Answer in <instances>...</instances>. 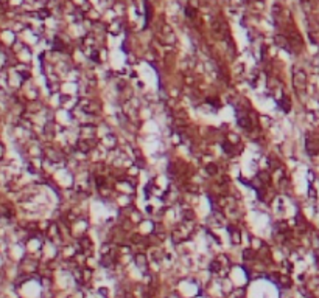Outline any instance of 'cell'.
Listing matches in <instances>:
<instances>
[{"instance_id":"obj_1","label":"cell","mask_w":319,"mask_h":298,"mask_svg":"<svg viewBox=\"0 0 319 298\" xmlns=\"http://www.w3.org/2000/svg\"><path fill=\"white\" fill-rule=\"evenodd\" d=\"M238 123H240L241 128H249V126H251V120H248V118H238Z\"/></svg>"},{"instance_id":"obj_2","label":"cell","mask_w":319,"mask_h":298,"mask_svg":"<svg viewBox=\"0 0 319 298\" xmlns=\"http://www.w3.org/2000/svg\"><path fill=\"white\" fill-rule=\"evenodd\" d=\"M185 14L188 17H193V16H195V10H192V8H185Z\"/></svg>"},{"instance_id":"obj_3","label":"cell","mask_w":319,"mask_h":298,"mask_svg":"<svg viewBox=\"0 0 319 298\" xmlns=\"http://www.w3.org/2000/svg\"><path fill=\"white\" fill-rule=\"evenodd\" d=\"M47 16H48L47 10H41V11H39V17H42V19H44V17H47Z\"/></svg>"},{"instance_id":"obj_4","label":"cell","mask_w":319,"mask_h":298,"mask_svg":"<svg viewBox=\"0 0 319 298\" xmlns=\"http://www.w3.org/2000/svg\"><path fill=\"white\" fill-rule=\"evenodd\" d=\"M78 146L81 148V151H89V146H86V144H84L83 141H79V143H78Z\"/></svg>"}]
</instances>
